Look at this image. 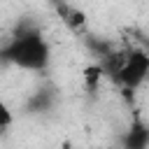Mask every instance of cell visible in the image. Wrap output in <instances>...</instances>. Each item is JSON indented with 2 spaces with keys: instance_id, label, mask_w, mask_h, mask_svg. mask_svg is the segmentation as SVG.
Returning a JSON list of instances; mask_svg holds the SVG:
<instances>
[{
  "instance_id": "cell-3",
  "label": "cell",
  "mask_w": 149,
  "mask_h": 149,
  "mask_svg": "<svg viewBox=\"0 0 149 149\" xmlns=\"http://www.w3.org/2000/svg\"><path fill=\"white\" fill-rule=\"evenodd\" d=\"M121 149H149V123L135 116L121 137Z\"/></svg>"
},
{
  "instance_id": "cell-5",
  "label": "cell",
  "mask_w": 149,
  "mask_h": 149,
  "mask_svg": "<svg viewBox=\"0 0 149 149\" xmlns=\"http://www.w3.org/2000/svg\"><path fill=\"white\" fill-rule=\"evenodd\" d=\"M105 77V72H102V68L95 63V65H88L86 70H84V79H86V86H95L100 79Z\"/></svg>"
},
{
  "instance_id": "cell-1",
  "label": "cell",
  "mask_w": 149,
  "mask_h": 149,
  "mask_svg": "<svg viewBox=\"0 0 149 149\" xmlns=\"http://www.w3.org/2000/svg\"><path fill=\"white\" fill-rule=\"evenodd\" d=\"M0 58L21 70L40 72L49 65V44L44 42L42 33L35 26L23 23L12 35V40L0 49Z\"/></svg>"
},
{
  "instance_id": "cell-4",
  "label": "cell",
  "mask_w": 149,
  "mask_h": 149,
  "mask_svg": "<svg viewBox=\"0 0 149 149\" xmlns=\"http://www.w3.org/2000/svg\"><path fill=\"white\" fill-rule=\"evenodd\" d=\"M56 12H58V19L63 21V26H65L68 30H72V33H84V28H86V14H84L79 7L61 2V5H56Z\"/></svg>"
},
{
  "instance_id": "cell-6",
  "label": "cell",
  "mask_w": 149,
  "mask_h": 149,
  "mask_svg": "<svg viewBox=\"0 0 149 149\" xmlns=\"http://www.w3.org/2000/svg\"><path fill=\"white\" fill-rule=\"evenodd\" d=\"M12 109L7 107V102L5 100H0V128H7L9 123H12Z\"/></svg>"
},
{
  "instance_id": "cell-7",
  "label": "cell",
  "mask_w": 149,
  "mask_h": 149,
  "mask_svg": "<svg viewBox=\"0 0 149 149\" xmlns=\"http://www.w3.org/2000/svg\"><path fill=\"white\" fill-rule=\"evenodd\" d=\"M107 149H114V147H107Z\"/></svg>"
},
{
  "instance_id": "cell-2",
  "label": "cell",
  "mask_w": 149,
  "mask_h": 149,
  "mask_svg": "<svg viewBox=\"0 0 149 149\" xmlns=\"http://www.w3.org/2000/svg\"><path fill=\"white\" fill-rule=\"evenodd\" d=\"M114 79L126 91H133V88L142 86L149 79V51H144V49H128Z\"/></svg>"
}]
</instances>
